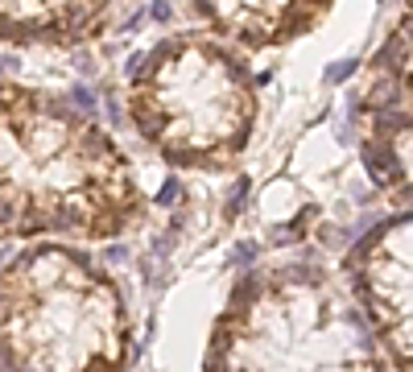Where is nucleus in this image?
<instances>
[{
  "label": "nucleus",
  "mask_w": 413,
  "mask_h": 372,
  "mask_svg": "<svg viewBox=\"0 0 413 372\" xmlns=\"http://www.w3.org/2000/svg\"><path fill=\"white\" fill-rule=\"evenodd\" d=\"M145 215L128 153L70 99L0 83V240H116Z\"/></svg>",
  "instance_id": "obj_1"
},
{
  "label": "nucleus",
  "mask_w": 413,
  "mask_h": 372,
  "mask_svg": "<svg viewBox=\"0 0 413 372\" xmlns=\"http://www.w3.org/2000/svg\"><path fill=\"white\" fill-rule=\"evenodd\" d=\"M207 369H389L343 273L310 261L248 269L211 327Z\"/></svg>",
  "instance_id": "obj_2"
},
{
  "label": "nucleus",
  "mask_w": 413,
  "mask_h": 372,
  "mask_svg": "<svg viewBox=\"0 0 413 372\" xmlns=\"http://www.w3.org/2000/svg\"><path fill=\"white\" fill-rule=\"evenodd\" d=\"M256 79L215 33H170L128 58V120L174 170H223L256 133Z\"/></svg>",
  "instance_id": "obj_3"
},
{
  "label": "nucleus",
  "mask_w": 413,
  "mask_h": 372,
  "mask_svg": "<svg viewBox=\"0 0 413 372\" xmlns=\"http://www.w3.org/2000/svg\"><path fill=\"white\" fill-rule=\"evenodd\" d=\"M132 319L108 269L41 240L0 269V369H124Z\"/></svg>",
  "instance_id": "obj_4"
},
{
  "label": "nucleus",
  "mask_w": 413,
  "mask_h": 372,
  "mask_svg": "<svg viewBox=\"0 0 413 372\" xmlns=\"http://www.w3.org/2000/svg\"><path fill=\"white\" fill-rule=\"evenodd\" d=\"M360 157L372 186L413 207V4L368 58L360 91Z\"/></svg>",
  "instance_id": "obj_5"
},
{
  "label": "nucleus",
  "mask_w": 413,
  "mask_h": 372,
  "mask_svg": "<svg viewBox=\"0 0 413 372\" xmlns=\"http://www.w3.org/2000/svg\"><path fill=\"white\" fill-rule=\"evenodd\" d=\"M347 277L389 369H413V207H401L368 228L347 253Z\"/></svg>",
  "instance_id": "obj_6"
},
{
  "label": "nucleus",
  "mask_w": 413,
  "mask_h": 372,
  "mask_svg": "<svg viewBox=\"0 0 413 372\" xmlns=\"http://www.w3.org/2000/svg\"><path fill=\"white\" fill-rule=\"evenodd\" d=\"M335 0H190L211 33L232 37L244 50H273L306 37L327 21Z\"/></svg>",
  "instance_id": "obj_7"
},
{
  "label": "nucleus",
  "mask_w": 413,
  "mask_h": 372,
  "mask_svg": "<svg viewBox=\"0 0 413 372\" xmlns=\"http://www.w3.org/2000/svg\"><path fill=\"white\" fill-rule=\"evenodd\" d=\"M120 0H0V41L79 46L108 29Z\"/></svg>",
  "instance_id": "obj_8"
},
{
  "label": "nucleus",
  "mask_w": 413,
  "mask_h": 372,
  "mask_svg": "<svg viewBox=\"0 0 413 372\" xmlns=\"http://www.w3.org/2000/svg\"><path fill=\"white\" fill-rule=\"evenodd\" d=\"M352 70H356V58H339V62H331V66H327V83L335 87V83L352 79Z\"/></svg>",
  "instance_id": "obj_9"
},
{
  "label": "nucleus",
  "mask_w": 413,
  "mask_h": 372,
  "mask_svg": "<svg viewBox=\"0 0 413 372\" xmlns=\"http://www.w3.org/2000/svg\"><path fill=\"white\" fill-rule=\"evenodd\" d=\"M70 104H74V108H83L87 116H95V91H91V87H83V83H79V87H70Z\"/></svg>",
  "instance_id": "obj_10"
},
{
  "label": "nucleus",
  "mask_w": 413,
  "mask_h": 372,
  "mask_svg": "<svg viewBox=\"0 0 413 372\" xmlns=\"http://www.w3.org/2000/svg\"><path fill=\"white\" fill-rule=\"evenodd\" d=\"M178 199H182V182H178V178H165V186L157 190V199H153V203H157V207H174Z\"/></svg>",
  "instance_id": "obj_11"
},
{
  "label": "nucleus",
  "mask_w": 413,
  "mask_h": 372,
  "mask_svg": "<svg viewBox=\"0 0 413 372\" xmlns=\"http://www.w3.org/2000/svg\"><path fill=\"white\" fill-rule=\"evenodd\" d=\"M252 190V178H236V190H232V207H228V215H236L240 207H244V195Z\"/></svg>",
  "instance_id": "obj_12"
},
{
  "label": "nucleus",
  "mask_w": 413,
  "mask_h": 372,
  "mask_svg": "<svg viewBox=\"0 0 413 372\" xmlns=\"http://www.w3.org/2000/svg\"><path fill=\"white\" fill-rule=\"evenodd\" d=\"M149 17H153V21H161V25H165V21H170V17H174V8H170V4H165V0H153V8H149Z\"/></svg>",
  "instance_id": "obj_13"
},
{
  "label": "nucleus",
  "mask_w": 413,
  "mask_h": 372,
  "mask_svg": "<svg viewBox=\"0 0 413 372\" xmlns=\"http://www.w3.org/2000/svg\"><path fill=\"white\" fill-rule=\"evenodd\" d=\"M240 261H248V265H252V261H256V244H240V248L232 253V265H240Z\"/></svg>",
  "instance_id": "obj_14"
},
{
  "label": "nucleus",
  "mask_w": 413,
  "mask_h": 372,
  "mask_svg": "<svg viewBox=\"0 0 413 372\" xmlns=\"http://www.w3.org/2000/svg\"><path fill=\"white\" fill-rule=\"evenodd\" d=\"M170 248H174V236H170V232H165V236H157V240H153V253H157V257H165V253H170Z\"/></svg>",
  "instance_id": "obj_15"
},
{
  "label": "nucleus",
  "mask_w": 413,
  "mask_h": 372,
  "mask_svg": "<svg viewBox=\"0 0 413 372\" xmlns=\"http://www.w3.org/2000/svg\"><path fill=\"white\" fill-rule=\"evenodd\" d=\"M108 261H112V265L128 261V248H124V244H112V248H108Z\"/></svg>",
  "instance_id": "obj_16"
},
{
  "label": "nucleus",
  "mask_w": 413,
  "mask_h": 372,
  "mask_svg": "<svg viewBox=\"0 0 413 372\" xmlns=\"http://www.w3.org/2000/svg\"><path fill=\"white\" fill-rule=\"evenodd\" d=\"M12 66H17L12 58H0V70H12Z\"/></svg>",
  "instance_id": "obj_17"
}]
</instances>
